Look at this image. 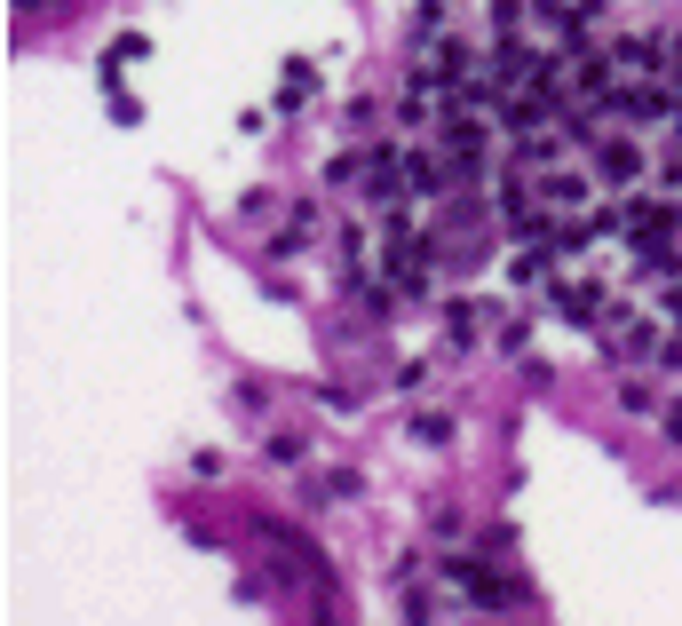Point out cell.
I'll use <instances>...</instances> for the list:
<instances>
[{
    "label": "cell",
    "mask_w": 682,
    "mask_h": 626,
    "mask_svg": "<svg viewBox=\"0 0 682 626\" xmlns=\"http://www.w3.org/2000/svg\"><path fill=\"white\" fill-rule=\"evenodd\" d=\"M310 88H318L310 72H286V88H278V104H286V111H294V104H310Z\"/></svg>",
    "instance_id": "277c9868"
},
{
    "label": "cell",
    "mask_w": 682,
    "mask_h": 626,
    "mask_svg": "<svg viewBox=\"0 0 682 626\" xmlns=\"http://www.w3.org/2000/svg\"><path fill=\"white\" fill-rule=\"evenodd\" d=\"M587 167H595L603 183H635V175H643V151H635V135H627V127H595Z\"/></svg>",
    "instance_id": "6da1fadb"
},
{
    "label": "cell",
    "mask_w": 682,
    "mask_h": 626,
    "mask_svg": "<svg viewBox=\"0 0 682 626\" xmlns=\"http://www.w3.org/2000/svg\"><path fill=\"white\" fill-rule=\"evenodd\" d=\"M445 579L468 587V603H500V579H492V571H476V563H445Z\"/></svg>",
    "instance_id": "3957f363"
},
{
    "label": "cell",
    "mask_w": 682,
    "mask_h": 626,
    "mask_svg": "<svg viewBox=\"0 0 682 626\" xmlns=\"http://www.w3.org/2000/svg\"><path fill=\"white\" fill-rule=\"evenodd\" d=\"M651 341H659V325H651V317H627V325H611V341H603V349L635 365V357H651Z\"/></svg>",
    "instance_id": "7a4b0ae2"
}]
</instances>
